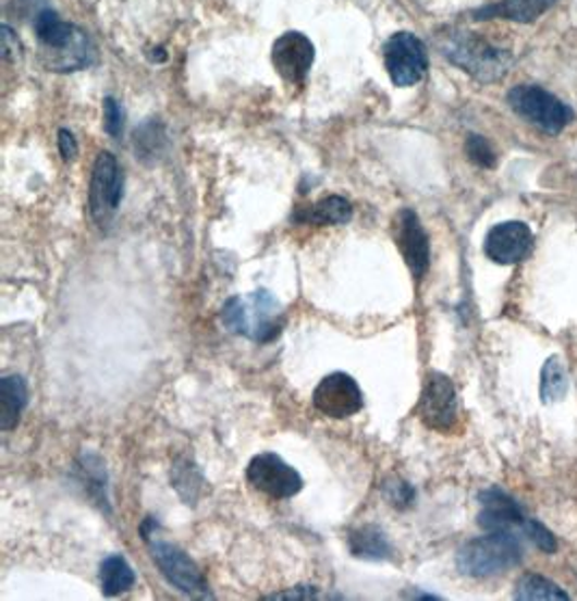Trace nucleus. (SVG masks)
<instances>
[{
	"label": "nucleus",
	"mask_w": 577,
	"mask_h": 601,
	"mask_svg": "<svg viewBox=\"0 0 577 601\" xmlns=\"http://www.w3.org/2000/svg\"><path fill=\"white\" fill-rule=\"evenodd\" d=\"M441 54L480 83H495L513 65V54L484 37L467 30H450L439 37Z\"/></svg>",
	"instance_id": "1"
},
{
	"label": "nucleus",
	"mask_w": 577,
	"mask_h": 601,
	"mask_svg": "<svg viewBox=\"0 0 577 601\" xmlns=\"http://www.w3.org/2000/svg\"><path fill=\"white\" fill-rule=\"evenodd\" d=\"M221 320L225 329H230L232 333L245 335L260 344L278 340L286 322L282 303L269 291H256L245 297H232L223 305Z\"/></svg>",
	"instance_id": "2"
},
{
	"label": "nucleus",
	"mask_w": 577,
	"mask_h": 601,
	"mask_svg": "<svg viewBox=\"0 0 577 601\" xmlns=\"http://www.w3.org/2000/svg\"><path fill=\"white\" fill-rule=\"evenodd\" d=\"M524 545L513 530H495L467 541L456 554V567L471 578H491L517 567Z\"/></svg>",
	"instance_id": "3"
},
{
	"label": "nucleus",
	"mask_w": 577,
	"mask_h": 601,
	"mask_svg": "<svg viewBox=\"0 0 577 601\" xmlns=\"http://www.w3.org/2000/svg\"><path fill=\"white\" fill-rule=\"evenodd\" d=\"M508 107L535 128L561 135L576 118L574 109L539 85H517L506 96Z\"/></svg>",
	"instance_id": "4"
},
{
	"label": "nucleus",
	"mask_w": 577,
	"mask_h": 601,
	"mask_svg": "<svg viewBox=\"0 0 577 601\" xmlns=\"http://www.w3.org/2000/svg\"><path fill=\"white\" fill-rule=\"evenodd\" d=\"M122 195L124 173L120 169V162L111 151H100L94 162L89 186V210L100 228L111 223L113 214L122 204Z\"/></svg>",
	"instance_id": "5"
},
{
	"label": "nucleus",
	"mask_w": 577,
	"mask_h": 601,
	"mask_svg": "<svg viewBox=\"0 0 577 601\" xmlns=\"http://www.w3.org/2000/svg\"><path fill=\"white\" fill-rule=\"evenodd\" d=\"M385 70L396 87L418 85L427 70L429 57L425 44L412 33H396L383 46Z\"/></svg>",
	"instance_id": "6"
},
{
	"label": "nucleus",
	"mask_w": 577,
	"mask_h": 601,
	"mask_svg": "<svg viewBox=\"0 0 577 601\" xmlns=\"http://www.w3.org/2000/svg\"><path fill=\"white\" fill-rule=\"evenodd\" d=\"M420 420L437 433H450L458 418L456 390L443 372H429L418 403Z\"/></svg>",
	"instance_id": "7"
},
{
	"label": "nucleus",
	"mask_w": 577,
	"mask_h": 601,
	"mask_svg": "<svg viewBox=\"0 0 577 601\" xmlns=\"http://www.w3.org/2000/svg\"><path fill=\"white\" fill-rule=\"evenodd\" d=\"M247 480L254 489L271 495L273 500H288L303 489L300 474L273 452H265L251 458L247 467Z\"/></svg>",
	"instance_id": "8"
},
{
	"label": "nucleus",
	"mask_w": 577,
	"mask_h": 601,
	"mask_svg": "<svg viewBox=\"0 0 577 601\" xmlns=\"http://www.w3.org/2000/svg\"><path fill=\"white\" fill-rule=\"evenodd\" d=\"M311 403L322 416L344 420L364 409V394L351 375L331 372L316 385Z\"/></svg>",
	"instance_id": "9"
},
{
	"label": "nucleus",
	"mask_w": 577,
	"mask_h": 601,
	"mask_svg": "<svg viewBox=\"0 0 577 601\" xmlns=\"http://www.w3.org/2000/svg\"><path fill=\"white\" fill-rule=\"evenodd\" d=\"M149 552L156 567L160 569V574L171 587H175L186 596H208V585L204 574L184 550L164 541H156L149 545Z\"/></svg>",
	"instance_id": "10"
},
{
	"label": "nucleus",
	"mask_w": 577,
	"mask_h": 601,
	"mask_svg": "<svg viewBox=\"0 0 577 601\" xmlns=\"http://www.w3.org/2000/svg\"><path fill=\"white\" fill-rule=\"evenodd\" d=\"M394 241L414 278H425L431 267V243L420 217L412 208H403L394 217Z\"/></svg>",
	"instance_id": "11"
},
{
	"label": "nucleus",
	"mask_w": 577,
	"mask_h": 601,
	"mask_svg": "<svg viewBox=\"0 0 577 601\" xmlns=\"http://www.w3.org/2000/svg\"><path fill=\"white\" fill-rule=\"evenodd\" d=\"M532 230L521 221H504L489 230L484 238V254L491 262L511 267L521 262L532 249Z\"/></svg>",
	"instance_id": "12"
},
{
	"label": "nucleus",
	"mask_w": 577,
	"mask_h": 601,
	"mask_svg": "<svg viewBox=\"0 0 577 601\" xmlns=\"http://www.w3.org/2000/svg\"><path fill=\"white\" fill-rule=\"evenodd\" d=\"M314 63V44L303 33H284L273 44V65L290 85H303Z\"/></svg>",
	"instance_id": "13"
},
{
	"label": "nucleus",
	"mask_w": 577,
	"mask_h": 601,
	"mask_svg": "<svg viewBox=\"0 0 577 601\" xmlns=\"http://www.w3.org/2000/svg\"><path fill=\"white\" fill-rule=\"evenodd\" d=\"M478 500H480L478 526L487 532L513 530L515 526L524 528V524L528 522L526 511L519 506V502L498 487L484 489L478 495Z\"/></svg>",
	"instance_id": "14"
},
{
	"label": "nucleus",
	"mask_w": 577,
	"mask_h": 601,
	"mask_svg": "<svg viewBox=\"0 0 577 601\" xmlns=\"http://www.w3.org/2000/svg\"><path fill=\"white\" fill-rule=\"evenodd\" d=\"M558 0H500L474 11V20H511V22H535L550 11Z\"/></svg>",
	"instance_id": "15"
},
{
	"label": "nucleus",
	"mask_w": 577,
	"mask_h": 601,
	"mask_svg": "<svg viewBox=\"0 0 577 601\" xmlns=\"http://www.w3.org/2000/svg\"><path fill=\"white\" fill-rule=\"evenodd\" d=\"M28 405V388L20 375L0 379V429L13 431Z\"/></svg>",
	"instance_id": "16"
},
{
	"label": "nucleus",
	"mask_w": 577,
	"mask_h": 601,
	"mask_svg": "<svg viewBox=\"0 0 577 601\" xmlns=\"http://www.w3.org/2000/svg\"><path fill=\"white\" fill-rule=\"evenodd\" d=\"M78 30H81L78 26L63 22L59 17V13H54L50 9H44L41 13L35 15V33L41 44V54L65 48L67 44H72V39L78 35Z\"/></svg>",
	"instance_id": "17"
},
{
	"label": "nucleus",
	"mask_w": 577,
	"mask_h": 601,
	"mask_svg": "<svg viewBox=\"0 0 577 601\" xmlns=\"http://www.w3.org/2000/svg\"><path fill=\"white\" fill-rule=\"evenodd\" d=\"M348 550L355 559H364V561L392 559V545H390L385 532L377 526H361L357 530H351Z\"/></svg>",
	"instance_id": "18"
},
{
	"label": "nucleus",
	"mask_w": 577,
	"mask_h": 601,
	"mask_svg": "<svg viewBox=\"0 0 577 601\" xmlns=\"http://www.w3.org/2000/svg\"><path fill=\"white\" fill-rule=\"evenodd\" d=\"M135 580H137L135 569L131 567V563L124 556L113 554V556L102 561L100 582H102V593L105 596H109V598L122 596V593H126L135 587Z\"/></svg>",
	"instance_id": "19"
},
{
	"label": "nucleus",
	"mask_w": 577,
	"mask_h": 601,
	"mask_svg": "<svg viewBox=\"0 0 577 601\" xmlns=\"http://www.w3.org/2000/svg\"><path fill=\"white\" fill-rule=\"evenodd\" d=\"M351 219H353V206L340 195H329L316 201L307 214V223L311 225H344Z\"/></svg>",
	"instance_id": "20"
},
{
	"label": "nucleus",
	"mask_w": 577,
	"mask_h": 601,
	"mask_svg": "<svg viewBox=\"0 0 577 601\" xmlns=\"http://www.w3.org/2000/svg\"><path fill=\"white\" fill-rule=\"evenodd\" d=\"M569 377L558 355L550 357L541 370V398L543 403H556L567 396Z\"/></svg>",
	"instance_id": "21"
},
{
	"label": "nucleus",
	"mask_w": 577,
	"mask_h": 601,
	"mask_svg": "<svg viewBox=\"0 0 577 601\" xmlns=\"http://www.w3.org/2000/svg\"><path fill=\"white\" fill-rule=\"evenodd\" d=\"M515 598L517 600H569V596L558 585L537 574H526L524 578H519Z\"/></svg>",
	"instance_id": "22"
},
{
	"label": "nucleus",
	"mask_w": 577,
	"mask_h": 601,
	"mask_svg": "<svg viewBox=\"0 0 577 601\" xmlns=\"http://www.w3.org/2000/svg\"><path fill=\"white\" fill-rule=\"evenodd\" d=\"M465 151H467L469 160L476 162V164L482 167V169H493L495 162H498L495 151L491 148V144H489L484 137H480V135H469V137H467V142H465Z\"/></svg>",
	"instance_id": "23"
},
{
	"label": "nucleus",
	"mask_w": 577,
	"mask_h": 601,
	"mask_svg": "<svg viewBox=\"0 0 577 601\" xmlns=\"http://www.w3.org/2000/svg\"><path fill=\"white\" fill-rule=\"evenodd\" d=\"M383 491H385L388 502L396 508H409L416 502V489L409 482L401 480V478H390L385 482Z\"/></svg>",
	"instance_id": "24"
},
{
	"label": "nucleus",
	"mask_w": 577,
	"mask_h": 601,
	"mask_svg": "<svg viewBox=\"0 0 577 601\" xmlns=\"http://www.w3.org/2000/svg\"><path fill=\"white\" fill-rule=\"evenodd\" d=\"M524 535H526L539 550H543V552H548V554L556 552V548H558L556 537H554L543 524H539V522H535V519H528V522L524 524Z\"/></svg>",
	"instance_id": "25"
},
{
	"label": "nucleus",
	"mask_w": 577,
	"mask_h": 601,
	"mask_svg": "<svg viewBox=\"0 0 577 601\" xmlns=\"http://www.w3.org/2000/svg\"><path fill=\"white\" fill-rule=\"evenodd\" d=\"M105 131L111 135V137H115V139H120L122 137V133H124V109L118 105V100L115 98H105Z\"/></svg>",
	"instance_id": "26"
},
{
	"label": "nucleus",
	"mask_w": 577,
	"mask_h": 601,
	"mask_svg": "<svg viewBox=\"0 0 577 601\" xmlns=\"http://www.w3.org/2000/svg\"><path fill=\"white\" fill-rule=\"evenodd\" d=\"M59 151L63 160H74L78 156V144L70 131H59Z\"/></svg>",
	"instance_id": "27"
},
{
	"label": "nucleus",
	"mask_w": 577,
	"mask_h": 601,
	"mask_svg": "<svg viewBox=\"0 0 577 601\" xmlns=\"http://www.w3.org/2000/svg\"><path fill=\"white\" fill-rule=\"evenodd\" d=\"M318 598V591L311 587L307 589H294V591H286V593H278V596H271L269 600H314Z\"/></svg>",
	"instance_id": "28"
}]
</instances>
